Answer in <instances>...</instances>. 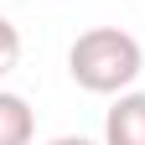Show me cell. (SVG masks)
Here are the masks:
<instances>
[{
    "instance_id": "obj_1",
    "label": "cell",
    "mask_w": 145,
    "mask_h": 145,
    "mask_svg": "<svg viewBox=\"0 0 145 145\" xmlns=\"http://www.w3.org/2000/svg\"><path fill=\"white\" fill-rule=\"evenodd\" d=\"M67 72L88 93H124L140 78V42L119 26H93L67 47Z\"/></svg>"
},
{
    "instance_id": "obj_2",
    "label": "cell",
    "mask_w": 145,
    "mask_h": 145,
    "mask_svg": "<svg viewBox=\"0 0 145 145\" xmlns=\"http://www.w3.org/2000/svg\"><path fill=\"white\" fill-rule=\"evenodd\" d=\"M104 145H145V93H119L104 119Z\"/></svg>"
},
{
    "instance_id": "obj_3",
    "label": "cell",
    "mask_w": 145,
    "mask_h": 145,
    "mask_svg": "<svg viewBox=\"0 0 145 145\" xmlns=\"http://www.w3.org/2000/svg\"><path fill=\"white\" fill-rule=\"evenodd\" d=\"M36 114L21 93H0V145H31Z\"/></svg>"
},
{
    "instance_id": "obj_4",
    "label": "cell",
    "mask_w": 145,
    "mask_h": 145,
    "mask_svg": "<svg viewBox=\"0 0 145 145\" xmlns=\"http://www.w3.org/2000/svg\"><path fill=\"white\" fill-rule=\"evenodd\" d=\"M16 57H21V31L0 16V72H10V67H16Z\"/></svg>"
},
{
    "instance_id": "obj_5",
    "label": "cell",
    "mask_w": 145,
    "mask_h": 145,
    "mask_svg": "<svg viewBox=\"0 0 145 145\" xmlns=\"http://www.w3.org/2000/svg\"><path fill=\"white\" fill-rule=\"evenodd\" d=\"M47 145H93V140H83V135H62V140H47Z\"/></svg>"
}]
</instances>
